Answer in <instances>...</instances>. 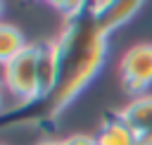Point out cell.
<instances>
[{
    "mask_svg": "<svg viewBox=\"0 0 152 145\" xmlns=\"http://www.w3.org/2000/svg\"><path fill=\"white\" fill-rule=\"evenodd\" d=\"M55 43L59 78L52 93V112H62L102 69L107 57V33H102L86 12L76 19H66V26Z\"/></svg>",
    "mask_w": 152,
    "mask_h": 145,
    "instance_id": "6da1fadb",
    "label": "cell"
},
{
    "mask_svg": "<svg viewBox=\"0 0 152 145\" xmlns=\"http://www.w3.org/2000/svg\"><path fill=\"white\" fill-rule=\"evenodd\" d=\"M36 62H38V43H28L12 62L2 67V83L12 97L19 102H33L38 97V78H36Z\"/></svg>",
    "mask_w": 152,
    "mask_h": 145,
    "instance_id": "7a4b0ae2",
    "label": "cell"
},
{
    "mask_svg": "<svg viewBox=\"0 0 152 145\" xmlns=\"http://www.w3.org/2000/svg\"><path fill=\"white\" fill-rule=\"evenodd\" d=\"M119 76L128 93H142L152 86V43L128 48L119 62Z\"/></svg>",
    "mask_w": 152,
    "mask_h": 145,
    "instance_id": "3957f363",
    "label": "cell"
},
{
    "mask_svg": "<svg viewBox=\"0 0 152 145\" xmlns=\"http://www.w3.org/2000/svg\"><path fill=\"white\" fill-rule=\"evenodd\" d=\"M145 0H97L88 14L93 17V21L97 24V29L102 33H112L116 29H121L140 7Z\"/></svg>",
    "mask_w": 152,
    "mask_h": 145,
    "instance_id": "277c9868",
    "label": "cell"
},
{
    "mask_svg": "<svg viewBox=\"0 0 152 145\" xmlns=\"http://www.w3.org/2000/svg\"><path fill=\"white\" fill-rule=\"evenodd\" d=\"M36 78H38V97H52L59 78V59H57V43H38V62H36Z\"/></svg>",
    "mask_w": 152,
    "mask_h": 145,
    "instance_id": "5b68a950",
    "label": "cell"
},
{
    "mask_svg": "<svg viewBox=\"0 0 152 145\" xmlns=\"http://www.w3.org/2000/svg\"><path fill=\"white\" fill-rule=\"evenodd\" d=\"M119 116L124 119V124L135 133H145L150 126H152V95H138L133 97L121 112Z\"/></svg>",
    "mask_w": 152,
    "mask_h": 145,
    "instance_id": "8992f818",
    "label": "cell"
},
{
    "mask_svg": "<svg viewBox=\"0 0 152 145\" xmlns=\"http://www.w3.org/2000/svg\"><path fill=\"white\" fill-rule=\"evenodd\" d=\"M95 140H97V145H140L138 135L124 124V119L119 114L102 121Z\"/></svg>",
    "mask_w": 152,
    "mask_h": 145,
    "instance_id": "52a82bcc",
    "label": "cell"
},
{
    "mask_svg": "<svg viewBox=\"0 0 152 145\" xmlns=\"http://www.w3.org/2000/svg\"><path fill=\"white\" fill-rule=\"evenodd\" d=\"M26 45L28 43L24 38V33L14 24H2L0 21V67H5L7 62H12Z\"/></svg>",
    "mask_w": 152,
    "mask_h": 145,
    "instance_id": "ba28073f",
    "label": "cell"
},
{
    "mask_svg": "<svg viewBox=\"0 0 152 145\" xmlns=\"http://www.w3.org/2000/svg\"><path fill=\"white\" fill-rule=\"evenodd\" d=\"M88 2L90 0H69V5H66V10L62 12L66 19H76V17H81V14H86L90 7H88Z\"/></svg>",
    "mask_w": 152,
    "mask_h": 145,
    "instance_id": "9c48e42d",
    "label": "cell"
},
{
    "mask_svg": "<svg viewBox=\"0 0 152 145\" xmlns=\"http://www.w3.org/2000/svg\"><path fill=\"white\" fill-rule=\"evenodd\" d=\"M62 145H97V140L86 133H74V135H66L62 140Z\"/></svg>",
    "mask_w": 152,
    "mask_h": 145,
    "instance_id": "30bf717a",
    "label": "cell"
},
{
    "mask_svg": "<svg viewBox=\"0 0 152 145\" xmlns=\"http://www.w3.org/2000/svg\"><path fill=\"white\" fill-rule=\"evenodd\" d=\"M138 143H140V145H152V126H150L145 133L138 135Z\"/></svg>",
    "mask_w": 152,
    "mask_h": 145,
    "instance_id": "8fae6325",
    "label": "cell"
},
{
    "mask_svg": "<svg viewBox=\"0 0 152 145\" xmlns=\"http://www.w3.org/2000/svg\"><path fill=\"white\" fill-rule=\"evenodd\" d=\"M48 5H52L55 10H59V12H64L66 10V5H69V0H45Z\"/></svg>",
    "mask_w": 152,
    "mask_h": 145,
    "instance_id": "7c38bea8",
    "label": "cell"
},
{
    "mask_svg": "<svg viewBox=\"0 0 152 145\" xmlns=\"http://www.w3.org/2000/svg\"><path fill=\"white\" fill-rule=\"evenodd\" d=\"M36 145H62V140H38Z\"/></svg>",
    "mask_w": 152,
    "mask_h": 145,
    "instance_id": "4fadbf2b",
    "label": "cell"
},
{
    "mask_svg": "<svg viewBox=\"0 0 152 145\" xmlns=\"http://www.w3.org/2000/svg\"><path fill=\"white\" fill-rule=\"evenodd\" d=\"M0 109H2V93H0Z\"/></svg>",
    "mask_w": 152,
    "mask_h": 145,
    "instance_id": "5bb4252c",
    "label": "cell"
},
{
    "mask_svg": "<svg viewBox=\"0 0 152 145\" xmlns=\"http://www.w3.org/2000/svg\"><path fill=\"white\" fill-rule=\"evenodd\" d=\"M0 14H2V0H0Z\"/></svg>",
    "mask_w": 152,
    "mask_h": 145,
    "instance_id": "9a60e30c",
    "label": "cell"
}]
</instances>
